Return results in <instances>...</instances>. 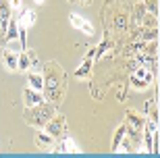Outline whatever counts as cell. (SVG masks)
<instances>
[{"label":"cell","instance_id":"cell-19","mask_svg":"<svg viewBox=\"0 0 160 158\" xmlns=\"http://www.w3.org/2000/svg\"><path fill=\"white\" fill-rule=\"evenodd\" d=\"M108 46H110V42H102V44H100V48L96 50V56H102V52H104V50H106Z\"/></svg>","mask_w":160,"mask_h":158},{"label":"cell","instance_id":"cell-11","mask_svg":"<svg viewBox=\"0 0 160 158\" xmlns=\"http://www.w3.org/2000/svg\"><path fill=\"white\" fill-rule=\"evenodd\" d=\"M17 35H19V23H17V19H8V25H6V31H4V40L6 42H15L17 40Z\"/></svg>","mask_w":160,"mask_h":158},{"label":"cell","instance_id":"cell-12","mask_svg":"<svg viewBox=\"0 0 160 158\" xmlns=\"http://www.w3.org/2000/svg\"><path fill=\"white\" fill-rule=\"evenodd\" d=\"M27 83H29L31 89H38V92H44V77L36 71H31L29 75H27Z\"/></svg>","mask_w":160,"mask_h":158},{"label":"cell","instance_id":"cell-21","mask_svg":"<svg viewBox=\"0 0 160 158\" xmlns=\"http://www.w3.org/2000/svg\"><path fill=\"white\" fill-rule=\"evenodd\" d=\"M79 2H81V4H89V2H92V0H79Z\"/></svg>","mask_w":160,"mask_h":158},{"label":"cell","instance_id":"cell-15","mask_svg":"<svg viewBox=\"0 0 160 158\" xmlns=\"http://www.w3.org/2000/svg\"><path fill=\"white\" fill-rule=\"evenodd\" d=\"M146 11L152 13V15H158V0H146Z\"/></svg>","mask_w":160,"mask_h":158},{"label":"cell","instance_id":"cell-22","mask_svg":"<svg viewBox=\"0 0 160 158\" xmlns=\"http://www.w3.org/2000/svg\"><path fill=\"white\" fill-rule=\"evenodd\" d=\"M36 2H38V4H42V2H44V0H36Z\"/></svg>","mask_w":160,"mask_h":158},{"label":"cell","instance_id":"cell-16","mask_svg":"<svg viewBox=\"0 0 160 158\" xmlns=\"http://www.w3.org/2000/svg\"><path fill=\"white\" fill-rule=\"evenodd\" d=\"M69 21H71V25L75 27V29H79V27H81V23L85 21V19H83L81 15H75V13H71V17H69Z\"/></svg>","mask_w":160,"mask_h":158},{"label":"cell","instance_id":"cell-14","mask_svg":"<svg viewBox=\"0 0 160 158\" xmlns=\"http://www.w3.org/2000/svg\"><path fill=\"white\" fill-rule=\"evenodd\" d=\"M89 71H92V56H88V59H85L81 64H79V69L75 71V77L83 79V77H88V75H89Z\"/></svg>","mask_w":160,"mask_h":158},{"label":"cell","instance_id":"cell-17","mask_svg":"<svg viewBox=\"0 0 160 158\" xmlns=\"http://www.w3.org/2000/svg\"><path fill=\"white\" fill-rule=\"evenodd\" d=\"M79 29H81L83 33H88V35H94V25L89 23V21H83V23H81V27H79Z\"/></svg>","mask_w":160,"mask_h":158},{"label":"cell","instance_id":"cell-6","mask_svg":"<svg viewBox=\"0 0 160 158\" xmlns=\"http://www.w3.org/2000/svg\"><path fill=\"white\" fill-rule=\"evenodd\" d=\"M52 152H65V154H79L81 152V148L73 141V137H65V140H60V146H56L54 144V148H52Z\"/></svg>","mask_w":160,"mask_h":158},{"label":"cell","instance_id":"cell-5","mask_svg":"<svg viewBox=\"0 0 160 158\" xmlns=\"http://www.w3.org/2000/svg\"><path fill=\"white\" fill-rule=\"evenodd\" d=\"M33 140H36V146L38 148H44V150H50L52 152V148H54V137L50 133H48L46 129L44 131H36V135H33Z\"/></svg>","mask_w":160,"mask_h":158},{"label":"cell","instance_id":"cell-1","mask_svg":"<svg viewBox=\"0 0 160 158\" xmlns=\"http://www.w3.org/2000/svg\"><path fill=\"white\" fill-rule=\"evenodd\" d=\"M54 108L46 102H42V104H36V106H29L27 110H25V121L33 127H44L48 123V119L54 115Z\"/></svg>","mask_w":160,"mask_h":158},{"label":"cell","instance_id":"cell-20","mask_svg":"<svg viewBox=\"0 0 160 158\" xmlns=\"http://www.w3.org/2000/svg\"><path fill=\"white\" fill-rule=\"evenodd\" d=\"M21 4H23V0H8V6L11 8H21Z\"/></svg>","mask_w":160,"mask_h":158},{"label":"cell","instance_id":"cell-10","mask_svg":"<svg viewBox=\"0 0 160 158\" xmlns=\"http://www.w3.org/2000/svg\"><path fill=\"white\" fill-rule=\"evenodd\" d=\"M127 123H129V127L133 129V131H142L143 129V117H139L137 112H133V110H127Z\"/></svg>","mask_w":160,"mask_h":158},{"label":"cell","instance_id":"cell-3","mask_svg":"<svg viewBox=\"0 0 160 158\" xmlns=\"http://www.w3.org/2000/svg\"><path fill=\"white\" fill-rule=\"evenodd\" d=\"M44 127H46V131L56 140V137H60V135L65 133V117H60V115L54 112L52 117L48 119V123L44 125Z\"/></svg>","mask_w":160,"mask_h":158},{"label":"cell","instance_id":"cell-13","mask_svg":"<svg viewBox=\"0 0 160 158\" xmlns=\"http://www.w3.org/2000/svg\"><path fill=\"white\" fill-rule=\"evenodd\" d=\"M127 137V125H121L119 129H117V133H114V141H112V152L117 154V150H119L121 141Z\"/></svg>","mask_w":160,"mask_h":158},{"label":"cell","instance_id":"cell-8","mask_svg":"<svg viewBox=\"0 0 160 158\" xmlns=\"http://www.w3.org/2000/svg\"><path fill=\"white\" fill-rule=\"evenodd\" d=\"M21 50H6L4 54H2V63H4V67L8 71H17V56Z\"/></svg>","mask_w":160,"mask_h":158},{"label":"cell","instance_id":"cell-18","mask_svg":"<svg viewBox=\"0 0 160 158\" xmlns=\"http://www.w3.org/2000/svg\"><path fill=\"white\" fill-rule=\"evenodd\" d=\"M114 25H117V27H125V25H127V17H125V15H119V17L114 19Z\"/></svg>","mask_w":160,"mask_h":158},{"label":"cell","instance_id":"cell-7","mask_svg":"<svg viewBox=\"0 0 160 158\" xmlns=\"http://www.w3.org/2000/svg\"><path fill=\"white\" fill-rule=\"evenodd\" d=\"M36 19H38V15H36L33 8H23V11L19 13V17H17V23L21 25V27H25V29H29L31 25L36 23Z\"/></svg>","mask_w":160,"mask_h":158},{"label":"cell","instance_id":"cell-4","mask_svg":"<svg viewBox=\"0 0 160 158\" xmlns=\"http://www.w3.org/2000/svg\"><path fill=\"white\" fill-rule=\"evenodd\" d=\"M42 102H46L44 92H38V89H31V88L23 89V104H25V108L36 106V104H42Z\"/></svg>","mask_w":160,"mask_h":158},{"label":"cell","instance_id":"cell-9","mask_svg":"<svg viewBox=\"0 0 160 158\" xmlns=\"http://www.w3.org/2000/svg\"><path fill=\"white\" fill-rule=\"evenodd\" d=\"M17 71H23V73H27V71H31V54L25 52V50H21L17 56Z\"/></svg>","mask_w":160,"mask_h":158},{"label":"cell","instance_id":"cell-2","mask_svg":"<svg viewBox=\"0 0 160 158\" xmlns=\"http://www.w3.org/2000/svg\"><path fill=\"white\" fill-rule=\"evenodd\" d=\"M131 88L133 89H148L150 85H152V81H154V73L148 69V67H137L133 73H131Z\"/></svg>","mask_w":160,"mask_h":158}]
</instances>
